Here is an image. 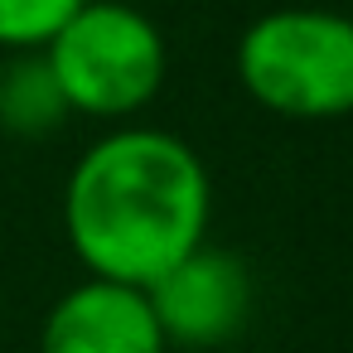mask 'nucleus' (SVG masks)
Returning <instances> with one entry per match:
<instances>
[{"mask_svg":"<svg viewBox=\"0 0 353 353\" xmlns=\"http://www.w3.org/2000/svg\"><path fill=\"white\" fill-rule=\"evenodd\" d=\"M213 179L199 150L160 126L92 141L63 184V232L97 281L150 290L208 242Z\"/></svg>","mask_w":353,"mask_h":353,"instance_id":"obj_1","label":"nucleus"},{"mask_svg":"<svg viewBox=\"0 0 353 353\" xmlns=\"http://www.w3.org/2000/svg\"><path fill=\"white\" fill-rule=\"evenodd\" d=\"M237 83L290 121L353 117V20L319 6L256 15L237 39Z\"/></svg>","mask_w":353,"mask_h":353,"instance_id":"obj_2","label":"nucleus"},{"mask_svg":"<svg viewBox=\"0 0 353 353\" xmlns=\"http://www.w3.org/2000/svg\"><path fill=\"white\" fill-rule=\"evenodd\" d=\"M44 63L78 117L126 121L145 112L170 78V44L131 0H88L49 39Z\"/></svg>","mask_w":353,"mask_h":353,"instance_id":"obj_3","label":"nucleus"},{"mask_svg":"<svg viewBox=\"0 0 353 353\" xmlns=\"http://www.w3.org/2000/svg\"><path fill=\"white\" fill-rule=\"evenodd\" d=\"M145 295L170 348H218L247 329L256 285L237 252L203 242L174 271H165Z\"/></svg>","mask_w":353,"mask_h":353,"instance_id":"obj_4","label":"nucleus"},{"mask_svg":"<svg viewBox=\"0 0 353 353\" xmlns=\"http://www.w3.org/2000/svg\"><path fill=\"white\" fill-rule=\"evenodd\" d=\"M39 353H170V343L145 290L88 276L44 314Z\"/></svg>","mask_w":353,"mask_h":353,"instance_id":"obj_5","label":"nucleus"},{"mask_svg":"<svg viewBox=\"0 0 353 353\" xmlns=\"http://www.w3.org/2000/svg\"><path fill=\"white\" fill-rule=\"evenodd\" d=\"M68 102L44 63V54H10V63L0 68V131L39 141L68 121Z\"/></svg>","mask_w":353,"mask_h":353,"instance_id":"obj_6","label":"nucleus"},{"mask_svg":"<svg viewBox=\"0 0 353 353\" xmlns=\"http://www.w3.org/2000/svg\"><path fill=\"white\" fill-rule=\"evenodd\" d=\"M88 6V0H0V49L44 54L49 39Z\"/></svg>","mask_w":353,"mask_h":353,"instance_id":"obj_7","label":"nucleus"},{"mask_svg":"<svg viewBox=\"0 0 353 353\" xmlns=\"http://www.w3.org/2000/svg\"><path fill=\"white\" fill-rule=\"evenodd\" d=\"M343 15H348V20H353V0H348V10H343Z\"/></svg>","mask_w":353,"mask_h":353,"instance_id":"obj_8","label":"nucleus"}]
</instances>
